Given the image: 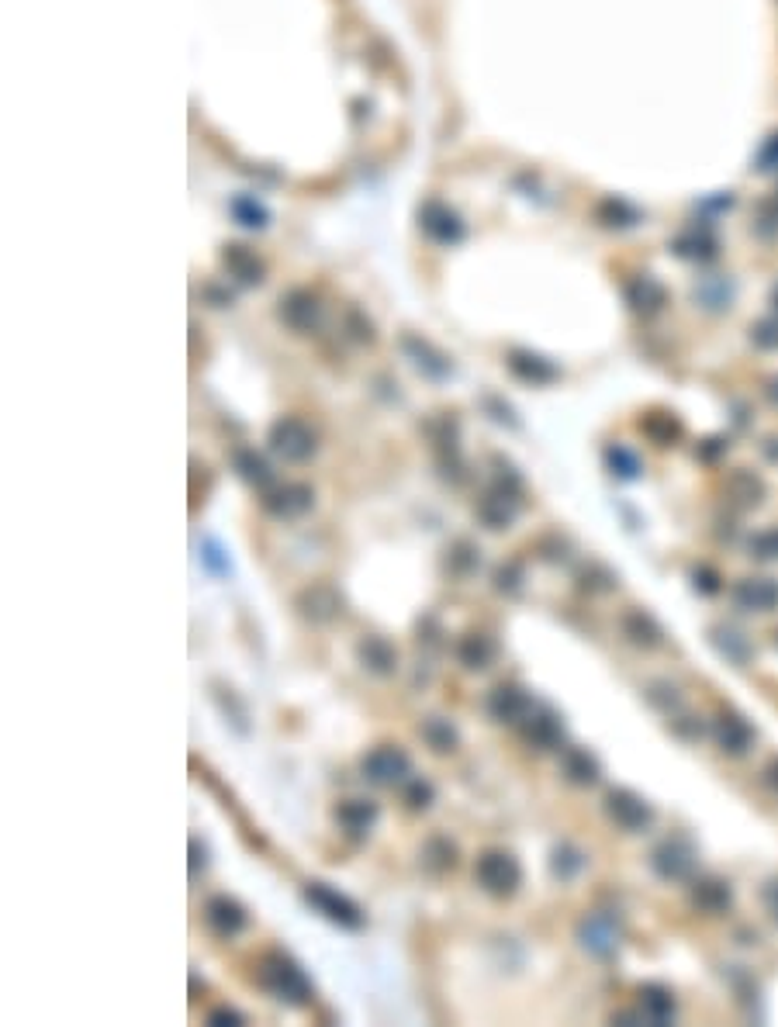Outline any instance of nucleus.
I'll return each mask as SVG.
<instances>
[{"label": "nucleus", "instance_id": "f8f14e48", "mask_svg": "<svg viewBox=\"0 0 778 1027\" xmlns=\"http://www.w3.org/2000/svg\"><path fill=\"white\" fill-rule=\"evenodd\" d=\"M519 727H523V740L536 751H561L564 747V720L550 706H533Z\"/></svg>", "mask_w": 778, "mask_h": 1027}, {"label": "nucleus", "instance_id": "2f4dec72", "mask_svg": "<svg viewBox=\"0 0 778 1027\" xmlns=\"http://www.w3.org/2000/svg\"><path fill=\"white\" fill-rule=\"evenodd\" d=\"M640 1010L651 1024H668L675 1021V996H671V989L651 983L640 989Z\"/></svg>", "mask_w": 778, "mask_h": 1027}, {"label": "nucleus", "instance_id": "f3484780", "mask_svg": "<svg viewBox=\"0 0 778 1027\" xmlns=\"http://www.w3.org/2000/svg\"><path fill=\"white\" fill-rule=\"evenodd\" d=\"M205 924L218 934V938H236V934L246 931L249 913H246V906L239 903V900L218 893V896H211V900L205 903Z\"/></svg>", "mask_w": 778, "mask_h": 1027}, {"label": "nucleus", "instance_id": "72a5a7b5", "mask_svg": "<svg viewBox=\"0 0 778 1027\" xmlns=\"http://www.w3.org/2000/svg\"><path fill=\"white\" fill-rule=\"evenodd\" d=\"M229 211H232V218H236V222L249 232H260L270 225V211L260 198H256V194H236V198L229 201Z\"/></svg>", "mask_w": 778, "mask_h": 1027}, {"label": "nucleus", "instance_id": "423d86ee", "mask_svg": "<svg viewBox=\"0 0 778 1027\" xmlns=\"http://www.w3.org/2000/svg\"><path fill=\"white\" fill-rule=\"evenodd\" d=\"M360 775H364L370 785L391 789V785L405 782L412 775V758L405 754V747L398 744H377L360 758Z\"/></svg>", "mask_w": 778, "mask_h": 1027}, {"label": "nucleus", "instance_id": "7ed1b4c3", "mask_svg": "<svg viewBox=\"0 0 778 1027\" xmlns=\"http://www.w3.org/2000/svg\"><path fill=\"white\" fill-rule=\"evenodd\" d=\"M267 447L274 457H281L284 464H305V460H312L315 450H319V436H315V429L308 426L305 419H298V415H281L277 422H270Z\"/></svg>", "mask_w": 778, "mask_h": 1027}, {"label": "nucleus", "instance_id": "e433bc0d", "mask_svg": "<svg viewBox=\"0 0 778 1027\" xmlns=\"http://www.w3.org/2000/svg\"><path fill=\"white\" fill-rule=\"evenodd\" d=\"M581 868H585V851L574 848L571 841H561L554 851H550V875H554V879L571 882V879H578Z\"/></svg>", "mask_w": 778, "mask_h": 1027}, {"label": "nucleus", "instance_id": "4468645a", "mask_svg": "<svg viewBox=\"0 0 778 1027\" xmlns=\"http://www.w3.org/2000/svg\"><path fill=\"white\" fill-rule=\"evenodd\" d=\"M277 315H281V322H284L287 329L301 332V336H308V332H315V329L322 326L319 298H315L312 291H305V288L287 291L284 298H281V308H277Z\"/></svg>", "mask_w": 778, "mask_h": 1027}, {"label": "nucleus", "instance_id": "412c9836", "mask_svg": "<svg viewBox=\"0 0 778 1027\" xmlns=\"http://www.w3.org/2000/svg\"><path fill=\"white\" fill-rule=\"evenodd\" d=\"M357 661H360V668L370 671V675H377V678H388V675H395V668H398V651H395V644H391L388 637H381V633H364V637L357 640Z\"/></svg>", "mask_w": 778, "mask_h": 1027}, {"label": "nucleus", "instance_id": "a18cd8bd", "mask_svg": "<svg viewBox=\"0 0 778 1027\" xmlns=\"http://www.w3.org/2000/svg\"><path fill=\"white\" fill-rule=\"evenodd\" d=\"M647 702L654 709H661V713H671V709H678L682 696H678V689L671 682H651L647 685Z\"/></svg>", "mask_w": 778, "mask_h": 1027}, {"label": "nucleus", "instance_id": "9d476101", "mask_svg": "<svg viewBox=\"0 0 778 1027\" xmlns=\"http://www.w3.org/2000/svg\"><path fill=\"white\" fill-rule=\"evenodd\" d=\"M519 492H512V488H502V485H488V492L478 498V505H474V516H478V523L485 526V530H509L512 523H516V516H519Z\"/></svg>", "mask_w": 778, "mask_h": 1027}, {"label": "nucleus", "instance_id": "9b49d317", "mask_svg": "<svg viewBox=\"0 0 778 1027\" xmlns=\"http://www.w3.org/2000/svg\"><path fill=\"white\" fill-rule=\"evenodd\" d=\"M533 706H536L533 696L516 682H498L485 696V713L492 716L495 723H523Z\"/></svg>", "mask_w": 778, "mask_h": 1027}, {"label": "nucleus", "instance_id": "20e7f679", "mask_svg": "<svg viewBox=\"0 0 778 1027\" xmlns=\"http://www.w3.org/2000/svg\"><path fill=\"white\" fill-rule=\"evenodd\" d=\"M305 903L312 906L315 913H322L329 924L343 927V931H360V927H364V910H360V906L353 903L346 893L332 889L329 882H308Z\"/></svg>", "mask_w": 778, "mask_h": 1027}, {"label": "nucleus", "instance_id": "39448f33", "mask_svg": "<svg viewBox=\"0 0 778 1027\" xmlns=\"http://www.w3.org/2000/svg\"><path fill=\"white\" fill-rule=\"evenodd\" d=\"M426 433L433 440V453H436V467L440 474L453 485L464 481V460H460V426L450 412H440L436 419L426 422Z\"/></svg>", "mask_w": 778, "mask_h": 1027}, {"label": "nucleus", "instance_id": "dca6fc26", "mask_svg": "<svg viewBox=\"0 0 778 1027\" xmlns=\"http://www.w3.org/2000/svg\"><path fill=\"white\" fill-rule=\"evenodd\" d=\"M505 367H509V374L516 377V381L533 384V388L561 381V367H557L554 360L543 357V353H533V350H509Z\"/></svg>", "mask_w": 778, "mask_h": 1027}, {"label": "nucleus", "instance_id": "a19ab883", "mask_svg": "<svg viewBox=\"0 0 778 1027\" xmlns=\"http://www.w3.org/2000/svg\"><path fill=\"white\" fill-rule=\"evenodd\" d=\"M495 592H502V595H519V588H523V581H526V568H523V561H502L495 568Z\"/></svg>", "mask_w": 778, "mask_h": 1027}, {"label": "nucleus", "instance_id": "c9c22d12", "mask_svg": "<svg viewBox=\"0 0 778 1027\" xmlns=\"http://www.w3.org/2000/svg\"><path fill=\"white\" fill-rule=\"evenodd\" d=\"M453 865H457V844H453L450 837L433 834L422 844V868H426V872L440 875V872H450Z\"/></svg>", "mask_w": 778, "mask_h": 1027}, {"label": "nucleus", "instance_id": "5fc2aeb1", "mask_svg": "<svg viewBox=\"0 0 778 1027\" xmlns=\"http://www.w3.org/2000/svg\"><path fill=\"white\" fill-rule=\"evenodd\" d=\"M723 450H727V443H723V440H702L699 447H696V457H702V460H716Z\"/></svg>", "mask_w": 778, "mask_h": 1027}, {"label": "nucleus", "instance_id": "09e8293b", "mask_svg": "<svg viewBox=\"0 0 778 1027\" xmlns=\"http://www.w3.org/2000/svg\"><path fill=\"white\" fill-rule=\"evenodd\" d=\"M578 581H581V588H592V592H606V588H613V581H616V578L609 575L606 568H599V564H592V568H585V571H581Z\"/></svg>", "mask_w": 778, "mask_h": 1027}, {"label": "nucleus", "instance_id": "2eb2a0df", "mask_svg": "<svg viewBox=\"0 0 778 1027\" xmlns=\"http://www.w3.org/2000/svg\"><path fill=\"white\" fill-rule=\"evenodd\" d=\"M402 353L412 360V367L419 370L422 377H429V381H447V377L453 374V360L447 357V353L436 350L429 339L415 336V332H405L402 336Z\"/></svg>", "mask_w": 778, "mask_h": 1027}, {"label": "nucleus", "instance_id": "3c124183", "mask_svg": "<svg viewBox=\"0 0 778 1027\" xmlns=\"http://www.w3.org/2000/svg\"><path fill=\"white\" fill-rule=\"evenodd\" d=\"M692 585H696L702 595H716L720 592V575L709 571V568H696L692 571Z\"/></svg>", "mask_w": 778, "mask_h": 1027}, {"label": "nucleus", "instance_id": "37998d69", "mask_svg": "<svg viewBox=\"0 0 778 1027\" xmlns=\"http://www.w3.org/2000/svg\"><path fill=\"white\" fill-rule=\"evenodd\" d=\"M405 803H409V810L415 813L429 810V806L436 803V785L429 779H409V785H405Z\"/></svg>", "mask_w": 778, "mask_h": 1027}, {"label": "nucleus", "instance_id": "393cba45", "mask_svg": "<svg viewBox=\"0 0 778 1027\" xmlns=\"http://www.w3.org/2000/svg\"><path fill=\"white\" fill-rule=\"evenodd\" d=\"M713 737H716V744H720V751H723V754H734V758H740V754H747V751H751V744H754L751 723H747L744 716H737V713L716 716Z\"/></svg>", "mask_w": 778, "mask_h": 1027}, {"label": "nucleus", "instance_id": "7c9ffc66", "mask_svg": "<svg viewBox=\"0 0 778 1027\" xmlns=\"http://www.w3.org/2000/svg\"><path fill=\"white\" fill-rule=\"evenodd\" d=\"M689 896H692V903L699 906L702 913H727L730 910V903H734V893H730V886L727 882H720V879H696L692 882V889H689Z\"/></svg>", "mask_w": 778, "mask_h": 1027}, {"label": "nucleus", "instance_id": "f704fd0d", "mask_svg": "<svg viewBox=\"0 0 778 1027\" xmlns=\"http://www.w3.org/2000/svg\"><path fill=\"white\" fill-rule=\"evenodd\" d=\"M478 568H481V550L474 547L471 540H453L450 547H447V571L453 578H460V581H467L471 575H478Z\"/></svg>", "mask_w": 778, "mask_h": 1027}, {"label": "nucleus", "instance_id": "c85d7f7f", "mask_svg": "<svg viewBox=\"0 0 778 1027\" xmlns=\"http://www.w3.org/2000/svg\"><path fill=\"white\" fill-rule=\"evenodd\" d=\"M457 661L464 664L467 671H485V668H492V661H495V640L488 637V633H478V630L464 633V637L457 640Z\"/></svg>", "mask_w": 778, "mask_h": 1027}, {"label": "nucleus", "instance_id": "6e6d98bb", "mask_svg": "<svg viewBox=\"0 0 778 1027\" xmlns=\"http://www.w3.org/2000/svg\"><path fill=\"white\" fill-rule=\"evenodd\" d=\"M765 779H768V785H772V789L778 792V758L765 768Z\"/></svg>", "mask_w": 778, "mask_h": 1027}, {"label": "nucleus", "instance_id": "8fccbe9b", "mask_svg": "<svg viewBox=\"0 0 778 1027\" xmlns=\"http://www.w3.org/2000/svg\"><path fill=\"white\" fill-rule=\"evenodd\" d=\"M208 1024L211 1027H239V1024H246V1017L239 1014L236 1007H215L208 1014Z\"/></svg>", "mask_w": 778, "mask_h": 1027}, {"label": "nucleus", "instance_id": "79ce46f5", "mask_svg": "<svg viewBox=\"0 0 778 1027\" xmlns=\"http://www.w3.org/2000/svg\"><path fill=\"white\" fill-rule=\"evenodd\" d=\"M201 564H205V571H211L215 578H229L232 575V561H229V554L222 550V543L218 540H201Z\"/></svg>", "mask_w": 778, "mask_h": 1027}, {"label": "nucleus", "instance_id": "c756f323", "mask_svg": "<svg viewBox=\"0 0 778 1027\" xmlns=\"http://www.w3.org/2000/svg\"><path fill=\"white\" fill-rule=\"evenodd\" d=\"M419 737L426 740V747L433 754H453L460 747V730L453 727L447 716H436V713L419 723Z\"/></svg>", "mask_w": 778, "mask_h": 1027}, {"label": "nucleus", "instance_id": "cd10ccee", "mask_svg": "<svg viewBox=\"0 0 778 1027\" xmlns=\"http://www.w3.org/2000/svg\"><path fill=\"white\" fill-rule=\"evenodd\" d=\"M561 772L571 785H595L602 779V765L585 747H564L561 751Z\"/></svg>", "mask_w": 778, "mask_h": 1027}, {"label": "nucleus", "instance_id": "473e14b6", "mask_svg": "<svg viewBox=\"0 0 778 1027\" xmlns=\"http://www.w3.org/2000/svg\"><path fill=\"white\" fill-rule=\"evenodd\" d=\"M709 637H713V647L723 654V658H730L734 664H747V661H751V654H754L751 640H747L740 630H734V626H713V630H709Z\"/></svg>", "mask_w": 778, "mask_h": 1027}, {"label": "nucleus", "instance_id": "13d9d810", "mask_svg": "<svg viewBox=\"0 0 778 1027\" xmlns=\"http://www.w3.org/2000/svg\"><path fill=\"white\" fill-rule=\"evenodd\" d=\"M775 644H778V633H775Z\"/></svg>", "mask_w": 778, "mask_h": 1027}, {"label": "nucleus", "instance_id": "864d4df0", "mask_svg": "<svg viewBox=\"0 0 778 1027\" xmlns=\"http://www.w3.org/2000/svg\"><path fill=\"white\" fill-rule=\"evenodd\" d=\"M761 903L768 906V913H772V920L778 924V879L765 882V889H761Z\"/></svg>", "mask_w": 778, "mask_h": 1027}, {"label": "nucleus", "instance_id": "6ab92c4d", "mask_svg": "<svg viewBox=\"0 0 778 1027\" xmlns=\"http://www.w3.org/2000/svg\"><path fill=\"white\" fill-rule=\"evenodd\" d=\"M578 941L588 955L595 958H609L619 945V927L609 913H588L578 924Z\"/></svg>", "mask_w": 778, "mask_h": 1027}, {"label": "nucleus", "instance_id": "a211bd4d", "mask_svg": "<svg viewBox=\"0 0 778 1027\" xmlns=\"http://www.w3.org/2000/svg\"><path fill=\"white\" fill-rule=\"evenodd\" d=\"M315 505V492L308 485H277L263 492V512L274 519H298Z\"/></svg>", "mask_w": 778, "mask_h": 1027}, {"label": "nucleus", "instance_id": "4d7b16f0", "mask_svg": "<svg viewBox=\"0 0 778 1027\" xmlns=\"http://www.w3.org/2000/svg\"><path fill=\"white\" fill-rule=\"evenodd\" d=\"M768 398H772V402L778 405V377H775L772 384H768Z\"/></svg>", "mask_w": 778, "mask_h": 1027}, {"label": "nucleus", "instance_id": "49530a36", "mask_svg": "<svg viewBox=\"0 0 778 1027\" xmlns=\"http://www.w3.org/2000/svg\"><path fill=\"white\" fill-rule=\"evenodd\" d=\"M751 554L758 557V561H778V526L751 536Z\"/></svg>", "mask_w": 778, "mask_h": 1027}, {"label": "nucleus", "instance_id": "bb28decb", "mask_svg": "<svg viewBox=\"0 0 778 1027\" xmlns=\"http://www.w3.org/2000/svg\"><path fill=\"white\" fill-rule=\"evenodd\" d=\"M723 492H727L730 502L740 505V509H758V505L765 502V481H761L754 471H744V467H740V471L727 474Z\"/></svg>", "mask_w": 778, "mask_h": 1027}, {"label": "nucleus", "instance_id": "a878e982", "mask_svg": "<svg viewBox=\"0 0 778 1027\" xmlns=\"http://www.w3.org/2000/svg\"><path fill=\"white\" fill-rule=\"evenodd\" d=\"M619 630H623V637L630 640L633 647H640V651H654L664 640L657 619L651 613H644V609H626L623 619H619Z\"/></svg>", "mask_w": 778, "mask_h": 1027}, {"label": "nucleus", "instance_id": "ea45409f", "mask_svg": "<svg viewBox=\"0 0 778 1027\" xmlns=\"http://www.w3.org/2000/svg\"><path fill=\"white\" fill-rule=\"evenodd\" d=\"M606 467L616 474V478H623V481L640 478V471H644L640 457L633 450H626L623 443H613V447H606Z\"/></svg>", "mask_w": 778, "mask_h": 1027}, {"label": "nucleus", "instance_id": "1a4fd4ad", "mask_svg": "<svg viewBox=\"0 0 778 1027\" xmlns=\"http://www.w3.org/2000/svg\"><path fill=\"white\" fill-rule=\"evenodd\" d=\"M419 229L422 236L433 239L436 246H457L464 243L467 236L460 215L450 205H443V201H426V205L419 208Z\"/></svg>", "mask_w": 778, "mask_h": 1027}, {"label": "nucleus", "instance_id": "ddd939ff", "mask_svg": "<svg viewBox=\"0 0 778 1027\" xmlns=\"http://www.w3.org/2000/svg\"><path fill=\"white\" fill-rule=\"evenodd\" d=\"M606 813H609V820H613L616 827L630 830V834H640V830H647V827H651V820H654L651 803H644V799H640L637 792H630V789H609Z\"/></svg>", "mask_w": 778, "mask_h": 1027}, {"label": "nucleus", "instance_id": "f03ea898", "mask_svg": "<svg viewBox=\"0 0 778 1027\" xmlns=\"http://www.w3.org/2000/svg\"><path fill=\"white\" fill-rule=\"evenodd\" d=\"M474 882H478L488 896H495V900H509V896H516L519 886H523V865H519V858L512 855V851L488 848L481 851L478 862H474Z\"/></svg>", "mask_w": 778, "mask_h": 1027}, {"label": "nucleus", "instance_id": "0eeeda50", "mask_svg": "<svg viewBox=\"0 0 778 1027\" xmlns=\"http://www.w3.org/2000/svg\"><path fill=\"white\" fill-rule=\"evenodd\" d=\"M343 606H346L343 592H339L332 581H312V585H305L298 595H294V609H298V616L312 626L336 623V619L343 616Z\"/></svg>", "mask_w": 778, "mask_h": 1027}, {"label": "nucleus", "instance_id": "f257e3e1", "mask_svg": "<svg viewBox=\"0 0 778 1027\" xmlns=\"http://www.w3.org/2000/svg\"><path fill=\"white\" fill-rule=\"evenodd\" d=\"M256 979L260 986L267 989L274 1000L291 1003V1007H305L312 1000V979L305 976L298 962L284 951H267L260 958V969H256Z\"/></svg>", "mask_w": 778, "mask_h": 1027}, {"label": "nucleus", "instance_id": "58836bf2", "mask_svg": "<svg viewBox=\"0 0 778 1027\" xmlns=\"http://www.w3.org/2000/svg\"><path fill=\"white\" fill-rule=\"evenodd\" d=\"M626 301L633 305V312H654L664 301V291L651 277H640V281H633L630 288H626Z\"/></svg>", "mask_w": 778, "mask_h": 1027}, {"label": "nucleus", "instance_id": "aec40b11", "mask_svg": "<svg viewBox=\"0 0 778 1027\" xmlns=\"http://www.w3.org/2000/svg\"><path fill=\"white\" fill-rule=\"evenodd\" d=\"M222 267H225V274H229L236 284H243V288H260V284L267 281V267H263V260L243 243H229L222 249Z\"/></svg>", "mask_w": 778, "mask_h": 1027}, {"label": "nucleus", "instance_id": "b1692460", "mask_svg": "<svg viewBox=\"0 0 778 1027\" xmlns=\"http://www.w3.org/2000/svg\"><path fill=\"white\" fill-rule=\"evenodd\" d=\"M232 471L239 474V481H246L249 488H256V492H270L274 481H277L274 464H270V460L253 447H239L236 453H232Z\"/></svg>", "mask_w": 778, "mask_h": 1027}, {"label": "nucleus", "instance_id": "4c0bfd02", "mask_svg": "<svg viewBox=\"0 0 778 1027\" xmlns=\"http://www.w3.org/2000/svg\"><path fill=\"white\" fill-rule=\"evenodd\" d=\"M640 429L657 443V447H671V443L682 436V422L675 419L671 412H651L640 419Z\"/></svg>", "mask_w": 778, "mask_h": 1027}, {"label": "nucleus", "instance_id": "6e6552de", "mask_svg": "<svg viewBox=\"0 0 778 1027\" xmlns=\"http://www.w3.org/2000/svg\"><path fill=\"white\" fill-rule=\"evenodd\" d=\"M651 868L664 882H685L696 872V848L685 837H668L651 851Z\"/></svg>", "mask_w": 778, "mask_h": 1027}, {"label": "nucleus", "instance_id": "de8ad7c7", "mask_svg": "<svg viewBox=\"0 0 778 1027\" xmlns=\"http://www.w3.org/2000/svg\"><path fill=\"white\" fill-rule=\"evenodd\" d=\"M346 332H350L357 343H374V322H370L360 308H350V312H346Z\"/></svg>", "mask_w": 778, "mask_h": 1027}, {"label": "nucleus", "instance_id": "603ef678", "mask_svg": "<svg viewBox=\"0 0 778 1027\" xmlns=\"http://www.w3.org/2000/svg\"><path fill=\"white\" fill-rule=\"evenodd\" d=\"M205 868H208V848L198 841V837H191V875L198 879Z\"/></svg>", "mask_w": 778, "mask_h": 1027}, {"label": "nucleus", "instance_id": "5701e85b", "mask_svg": "<svg viewBox=\"0 0 778 1027\" xmlns=\"http://www.w3.org/2000/svg\"><path fill=\"white\" fill-rule=\"evenodd\" d=\"M332 817H336V827L343 830L346 837L360 841V837H367L370 830H374L381 810H377V803H370V799H343Z\"/></svg>", "mask_w": 778, "mask_h": 1027}, {"label": "nucleus", "instance_id": "c03bdc74", "mask_svg": "<svg viewBox=\"0 0 778 1027\" xmlns=\"http://www.w3.org/2000/svg\"><path fill=\"white\" fill-rule=\"evenodd\" d=\"M481 409L488 412V419L498 422V426H505V429H519V415L516 409H512L505 398H498V395H488L485 402H481Z\"/></svg>", "mask_w": 778, "mask_h": 1027}, {"label": "nucleus", "instance_id": "4be33fe9", "mask_svg": "<svg viewBox=\"0 0 778 1027\" xmlns=\"http://www.w3.org/2000/svg\"><path fill=\"white\" fill-rule=\"evenodd\" d=\"M730 599L744 613H772L778 609V581L775 578H740L730 588Z\"/></svg>", "mask_w": 778, "mask_h": 1027}]
</instances>
